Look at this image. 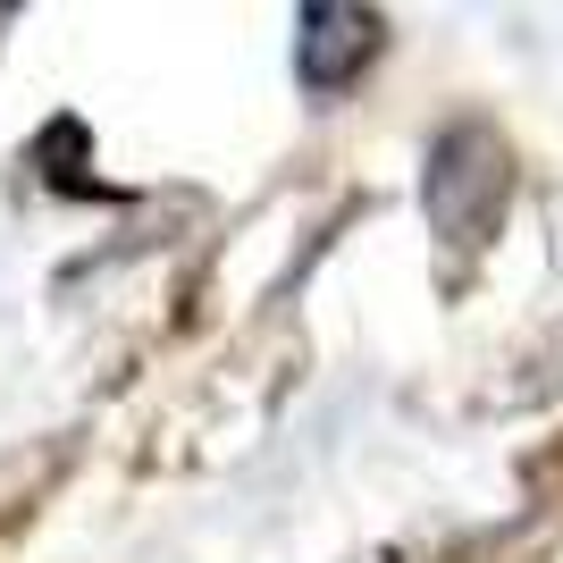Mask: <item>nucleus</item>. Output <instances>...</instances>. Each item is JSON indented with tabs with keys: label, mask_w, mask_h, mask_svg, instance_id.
<instances>
[{
	"label": "nucleus",
	"mask_w": 563,
	"mask_h": 563,
	"mask_svg": "<svg viewBox=\"0 0 563 563\" xmlns=\"http://www.w3.org/2000/svg\"><path fill=\"white\" fill-rule=\"evenodd\" d=\"M371 51H378V18L371 9H336V0L295 9V76H303L311 93L353 85V76L371 68Z\"/></svg>",
	"instance_id": "nucleus-2"
},
{
	"label": "nucleus",
	"mask_w": 563,
	"mask_h": 563,
	"mask_svg": "<svg viewBox=\"0 0 563 563\" xmlns=\"http://www.w3.org/2000/svg\"><path fill=\"white\" fill-rule=\"evenodd\" d=\"M421 202H429V219H438V235H454V244H479V235H488L496 202H505V152H496L488 126H446V135H438Z\"/></svg>",
	"instance_id": "nucleus-1"
}]
</instances>
